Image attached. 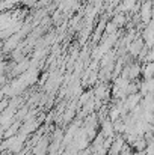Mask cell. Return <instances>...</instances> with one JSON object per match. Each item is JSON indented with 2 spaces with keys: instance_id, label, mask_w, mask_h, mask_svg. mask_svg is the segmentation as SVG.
<instances>
[{
  "instance_id": "2",
  "label": "cell",
  "mask_w": 154,
  "mask_h": 155,
  "mask_svg": "<svg viewBox=\"0 0 154 155\" xmlns=\"http://www.w3.org/2000/svg\"><path fill=\"white\" fill-rule=\"evenodd\" d=\"M147 145H148V142L144 139V136H139V137L136 139V142L132 145V148H133V151L141 152V151H145V149H147Z\"/></svg>"
},
{
  "instance_id": "7",
  "label": "cell",
  "mask_w": 154,
  "mask_h": 155,
  "mask_svg": "<svg viewBox=\"0 0 154 155\" xmlns=\"http://www.w3.org/2000/svg\"><path fill=\"white\" fill-rule=\"evenodd\" d=\"M124 21H125L124 15H116L115 20H113V24H124Z\"/></svg>"
},
{
  "instance_id": "3",
  "label": "cell",
  "mask_w": 154,
  "mask_h": 155,
  "mask_svg": "<svg viewBox=\"0 0 154 155\" xmlns=\"http://www.w3.org/2000/svg\"><path fill=\"white\" fill-rule=\"evenodd\" d=\"M142 47H144V41H142V39H139V41L136 39L133 44L128 45V50H130V53H132L133 56H138L139 53L142 51Z\"/></svg>"
},
{
  "instance_id": "1",
  "label": "cell",
  "mask_w": 154,
  "mask_h": 155,
  "mask_svg": "<svg viewBox=\"0 0 154 155\" xmlns=\"http://www.w3.org/2000/svg\"><path fill=\"white\" fill-rule=\"evenodd\" d=\"M151 6H153V3L151 2H145L144 5H142V8H141V17H142V20L147 23V21H150V18H151Z\"/></svg>"
},
{
  "instance_id": "4",
  "label": "cell",
  "mask_w": 154,
  "mask_h": 155,
  "mask_svg": "<svg viewBox=\"0 0 154 155\" xmlns=\"http://www.w3.org/2000/svg\"><path fill=\"white\" fill-rule=\"evenodd\" d=\"M144 77H145V80H150V78L154 77V62L148 63V65L145 66V69H144Z\"/></svg>"
},
{
  "instance_id": "6",
  "label": "cell",
  "mask_w": 154,
  "mask_h": 155,
  "mask_svg": "<svg viewBox=\"0 0 154 155\" xmlns=\"http://www.w3.org/2000/svg\"><path fill=\"white\" fill-rule=\"evenodd\" d=\"M133 152H135V151H133V148H132L130 145H127V143H125V145H124V148L121 149L119 155H133Z\"/></svg>"
},
{
  "instance_id": "5",
  "label": "cell",
  "mask_w": 154,
  "mask_h": 155,
  "mask_svg": "<svg viewBox=\"0 0 154 155\" xmlns=\"http://www.w3.org/2000/svg\"><path fill=\"white\" fill-rule=\"evenodd\" d=\"M141 74V68H139V65H132V66H128V78H136L138 75Z\"/></svg>"
}]
</instances>
